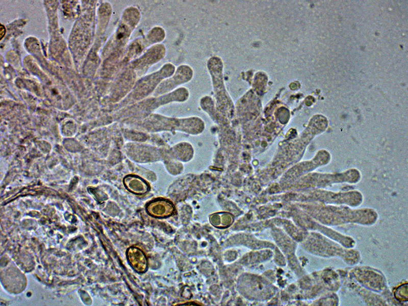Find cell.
<instances>
[{"label":"cell","mask_w":408,"mask_h":306,"mask_svg":"<svg viewBox=\"0 0 408 306\" xmlns=\"http://www.w3.org/2000/svg\"><path fill=\"white\" fill-rule=\"evenodd\" d=\"M146 210L152 217L164 218L172 215L175 209L170 201L164 199H158L148 203Z\"/></svg>","instance_id":"cell-1"},{"label":"cell","mask_w":408,"mask_h":306,"mask_svg":"<svg viewBox=\"0 0 408 306\" xmlns=\"http://www.w3.org/2000/svg\"><path fill=\"white\" fill-rule=\"evenodd\" d=\"M128 261L137 272L143 273L148 267V261L145 253L136 246L130 247L126 251Z\"/></svg>","instance_id":"cell-2"},{"label":"cell","mask_w":408,"mask_h":306,"mask_svg":"<svg viewBox=\"0 0 408 306\" xmlns=\"http://www.w3.org/2000/svg\"><path fill=\"white\" fill-rule=\"evenodd\" d=\"M123 183L129 191L135 194H143L149 190L148 184L137 176L129 175L125 176Z\"/></svg>","instance_id":"cell-3"},{"label":"cell","mask_w":408,"mask_h":306,"mask_svg":"<svg viewBox=\"0 0 408 306\" xmlns=\"http://www.w3.org/2000/svg\"><path fill=\"white\" fill-rule=\"evenodd\" d=\"M232 215L227 213H215L210 217V221L212 225L219 228L229 227L233 222Z\"/></svg>","instance_id":"cell-4"},{"label":"cell","mask_w":408,"mask_h":306,"mask_svg":"<svg viewBox=\"0 0 408 306\" xmlns=\"http://www.w3.org/2000/svg\"><path fill=\"white\" fill-rule=\"evenodd\" d=\"M5 28L4 27H3L2 26H1V32H0L1 38V39L3 37V35H4L5 34Z\"/></svg>","instance_id":"cell-5"}]
</instances>
